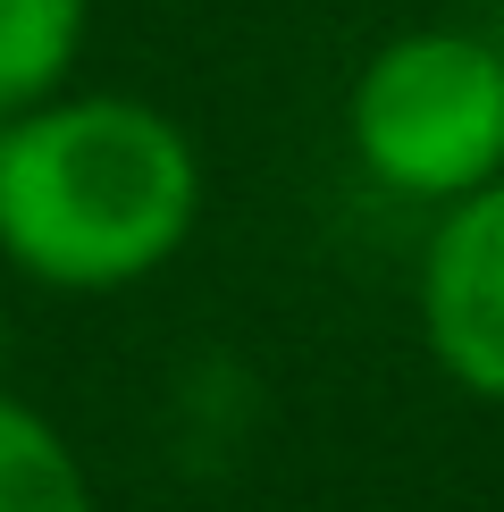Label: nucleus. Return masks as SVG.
<instances>
[{
  "label": "nucleus",
  "mask_w": 504,
  "mask_h": 512,
  "mask_svg": "<svg viewBox=\"0 0 504 512\" xmlns=\"http://www.w3.org/2000/svg\"><path fill=\"white\" fill-rule=\"evenodd\" d=\"M202 219V152L135 93H59L0 143V261L51 294H118Z\"/></svg>",
  "instance_id": "1"
},
{
  "label": "nucleus",
  "mask_w": 504,
  "mask_h": 512,
  "mask_svg": "<svg viewBox=\"0 0 504 512\" xmlns=\"http://www.w3.org/2000/svg\"><path fill=\"white\" fill-rule=\"evenodd\" d=\"M345 143L387 194L462 202L504 177V51L462 26L378 42L345 93Z\"/></svg>",
  "instance_id": "2"
},
{
  "label": "nucleus",
  "mask_w": 504,
  "mask_h": 512,
  "mask_svg": "<svg viewBox=\"0 0 504 512\" xmlns=\"http://www.w3.org/2000/svg\"><path fill=\"white\" fill-rule=\"evenodd\" d=\"M420 345L462 395L504 403V177L446 202L420 252Z\"/></svg>",
  "instance_id": "3"
},
{
  "label": "nucleus",
  "mask_w": 504,
  "mask_h": 512,
  "mask_svg": "<svg viewBox=\"0 0 504 512\" xmlns=\"http://www.w3.org/2000/svg\"><path fill=\"white\" fill-rule=\"evenodd\" d=\"M93 0H0V110L26 118L68 93Z\"/></svg>",
  "instance_id": "4"
},
{
  "label": "nucleus",
  "mask_w": 504,
  "mask_h": 512,
  "mask_svg": "<svg viewBox=\"0 0 504 512\" xmlns=\"http://www.w3.org/2000/svg\"><path fill=\"white\" fill-rule=\"evenodd\" d=\"M0 512H93L76 445L17 395H0Z\"/></svg>",
  "instance_id": "5"
},
{
  "label": "nucleus",
  "mask_w": 504,
  "mask_h": 512,
  "mask_svg": "<svg viewBox=\"0 0 504 512\" xmlns=\"http://www.w3.org/2000/svg\"><path fill=\"white\" fill-rule=\"evenodd\" d=\"M0 143H9V110H0Z\"/></svg>",
  "instance_id": "6"
}]
</instances>
